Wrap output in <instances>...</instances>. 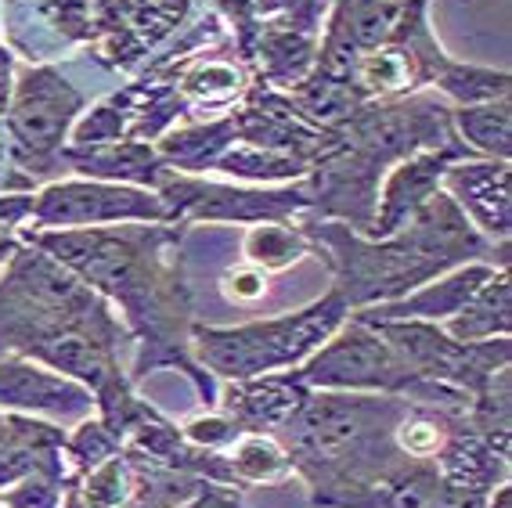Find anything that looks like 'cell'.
<instances>
[{
    "label": "cell",
    "instance_id": "30bf717a",
    "mask_svg": "<svg viewBox=\"0 0 512 508\" xmlns=\"http://www.w3.org/2000/svg\"><path fill=\"white\" fill-rule=\"evenodd\" d=\"M462 159H469V155L455 152V148H430V152H412L408 159L394 163V170L386 173L383 181V195L375 199V217L365 238L397 235L440 191L444 170L451 163H462Z\"/></svg>",
    "mask_w": 512,
    "mask_h": 508
},
{
    "label": "cell",
    "instance_id": "603a6c76",
    "mask_svg": "<svg viewBox=\"0 0 512 508\" xmlns=\"http://www.w3.org/2000/svg\"><path fill=\"white\" fill-rule=\"evenodd\" d=\"M11 65H15V55L8 47H0V155H8V145H4V119H8V105H11Z\"/></svg>",
    "mask_w": 512,
    "mask_h": 508
},
{
    "label": "cell",
    "instance_id": "7a4b0ae2",
    "mask_svg": "<svg viewBox=\"0 0 512 508\" xmlns=\"http://www.w3.org/2000/svg\"><path fill=\"white\" fill-rule=\"evenodd\" d=\"M408 408L404 393L311 390L275 436L318 508H375L383 483L415 462L394 444Z\"/></svg>",
    "mask_w": 512,
    "mask_h": 508
},
{
    "label": "cell",
    "instance_id": "52a82bcc",
    "mask_svg": "<svg viewBox=\"0 0 512 508\" xmlns=\"http://www.w3.org/2000/svg\"><path fill=\"white\" fill-rule=\"evenodd\" d=\"M296 379L307 390H350V393H408L415 386L412 372L394 354L372 325L347 318L325 343L314 350Z\"/></svg>",
    "mask_w": 512,
    "mask_h": 508
},
{
    "label": "cell",
    "instance_id": "7c38bea8",
    "mask_svg": "<svg viewBox=\"0 0 512 508\" xmlns=\"http://www.w3.org/2000/svg\"><path fill=\"white\" fill-rule=\"evenodd\" d=\"M0 408L4 411H40L73 422L94 411V397L87 386L55 375L51 368H37L26 357L0 361Z\"/></svg>",
    "mask_w": 512,
    "mask_h": 508
},
{
    "label": "cell",
    "instance_id": "277c9868",
    "mask_svg": "<svg viewBox=\"0 0 512 508\" xmlns=\"http://www.w3.org/2000/svg\"><path fill=\"white\" fill-rule=\"evenodd\" d=\"M350 318L347 300L336 289L311 307L253 325L213 328L192 321V357L220 379H256V375L300 368L325 339Z\"/></svg>",
    "mask_w": 512,
    "mask_h": 508
},
{
    "label": "cell",
    "instance_id": "3957f363",
    "mask_svg": "<svg viewBox=\"0 0 512 508\" xmlns=\"http://www.w3.org/2000/svg\"><path fill=\"white\" fill-rule=\"evenodd\" d=\"M300 231L311 253H321L332 267V289L350 310L401 300L462 264H487L494 253L509 256V242L494 249L444 188L390 238H365L339 220H307Z\"/></svg>",
    "mask_w": 512,
    "mask_h": 508
},
{
    "label": "cell",
    "instance_id": "d6986e66",
    "mask_svg": "<svg viewBox=\"0 0 512 508\" xmlns=\"http://www.w3.org/2000/svg\"><path fill=\"white\" fill-rule=\"evenodd\" d=\"M217 173H228V177H238V181H285V177H303L311 173V166L300 163V159H289V155L278 152H264V148L253 145H231L228 152L220 155Z\"/></svg>",
    "mask_w": 512,
    "mask_h": 508
},
{
    "label": "cell",
    "instance_id": "ba28073f",
    "mask_svg": "<svg viewBox=\"0 0 512 508\" xmlns=\"http://www.w3.org/2000/svg\"><path fill=\"white\" fill-rule=\"evenodd\" d=\"M163 199L166 224L188 227L195 220H238V224H264V220H289L296 213H311L307 184L300 188H231L184 177L181 170H166L156 184Z\"/></svg>",
    "mask_w": 512,
    "mask_h": 508
},
{
    "label": "cell",
    "instance_id": "5b68a950",
    "mask_svg": "<svg viewBox=\"0 0 512 508\" xmlns=\"http://www.w3.org/2000/svg\"><path fill=\"white\" fill-rule=\"evenodd\" d=\"M83 109V94L73 83L62 80L51 65H29L11 87L4 134L11 137L8 155L29 181L44 177L47 170L62 166V148L76 112Z\"/></svg>",
    "mask_w": 512,
    "mask_h": 508
},
{
    "label": "cell",
    "instance_id": "e0dca14e",
    "mask_svg": "<svg viewBox=\"0 0 512 508\" xmlns=\"http://www.w3.org/2000/svg\"><path fill=\"white\" fill-rule=\"evenodd\" d=\"M458 134L466 137L473 152H484L487 159H505L509 163V137H512V112L509 98L480 101V105H458L451 112Z\"/></svg>",
    "mask_w": 512,
    "mask_h": 508
},
{
    "label": "cell",
    "instance_id": "ac0fdd59",
    "mask_svg": "<svg viewBox=\"0 0 512 508\" xmlns=\"http://www.w3.org/2000/svg\"><path fill=\"white\" fill-rule=\"evenodd\" d=\"M242 253L253 267L260 271H285V267L300 264L303 256L311 253V242L300 227H293L289 220H264L253 224L242 238Z\"/></svg>",
    "mask_w": 512,
    "mask_h": 508
},
{
    "label": "cell",
    "instance_id": "8992f818",
    "mask_svg": "<svg viewBox=\"0 0 512 508\" xmlns=\"http://www.w3.org/2000/svg\"><path fill=\"white\" fill-rule=\"evenodd\" d=\"M372 325L394 354L412 372L415 382H444L466 393H480L494 372L509 368V339L458 343L437 321H365Z\"/></svg>",
    "mask_w": 512,
    "mask_h": 508
},
{
    "label": "cell",
    "instance_id": "6da1fadb",
    "mask_svg": "<svg viewBox=\"0 0 512 508\" xmlns=\"http://www.w3.org/2000/svg\"><path fill=\"white\" fill-rule=\"evenodd\" d=\"M181 231L177 224L152 227H51L22 231L29 245L119 300L130 328L138 332V361L130 382L156 368H181L192 379L206 411L217 408V382L192 357V296L181 274Z\"/></svg>",
    "mask_w": 512,
    "mask_h": 508
},
{
    "label": "cell",
    "instance_id": "8fae6325",
    "mask_svg": "<svg viewBox=\"0 0 512 508\" xmlns=\"http://www.w3.org/2000/svg\"><path fill=\"white\" fill-rule=\"evenodd\" d=\"M307 386L289 372L256 375V379H235L217 393V411L235 422L238 433H275L300 411L307 400Z\"/></svg>",
    "mask_w": 512,
    "mask_h": 508
},
{
    "label": "cell",
    "instance_id": "cb8c5ba5",
    "mask_svg": "<svg viewBox=\"0 0 512 508\" xmlns=\"http://www.w3.org/2000/svg\"><path fill=\"white\" fill-rule=\"evenodd\" d=\"M509 501H512V490H509V483H502V487L491 490V498H487V508H509Z\"/></svg>",
    "mask_w": 512,
    "mask_h": 508
},
{
    "label": "cell",
    "instance_id": "9c48e42d",
    "mask_svg": "<svg viewBox=\"0 0 512 508\" xmlns=\"http://www.w3.org/2000/svg\"><path fill=\"white\" fill-rule=\"evenodd\" d=\"M29 220L37 227H98V224H166L163 199L148 188L112 181H62L33 195Z\"/></svg>",
    "mask_w": 512,
    "mask_h": 508
},
{
    "label": "cell",
    "instance_id": "9a60e30c",
    "mask_svg": "<svg viewBox=\"0 0 512 508\" xmlns=\"http://www.w3.org/2000/svg\"><path fill=\"white\" fill-rule=\"evenodd\" d=\"M509 267L494 271L491 282L469 296V303L458 310L455 318L440 321V328L458 343H484V339H509L512 314H509Z\"/></svg>",
    "mask_w": 512,
    "mask_h": 508
},
{
    "label": "cell",
    "instance_id": "44dd1931",
    "mask_svg": "<svg viewBox=\"0 0 512 508\" xmlns=\"http://www.w3.org/2000/svg\"><path fill=\"white\" fill-rule=\"evenodd\" d=\"M181 433L192 440V444H199V447H210V451H224V447L231 444L238 436V429H235V422H228V418L220 415L217 408L213 411H206V415H195V418H188L181 426Z\"/></svg>",
    "mask_w": 512,
    "mask_h": 508
},
{
    "label": "cell",
    "instance_id": "7402d4cb",
    "mask_svg": "<svg viewBox=\"0 0 512 508\" xmlns=\"http://www.w3.org/2000/svg\"><path fill=\"white\" fill-rule=\"evenodd\" d=\"M220 292H224V296H228L231 303L246 307V303L264 300L267 274L260 271V267H253V264H238V267H231V271L224 274V278H220Z\"/></svg>",
    "mask_w": 512,
    "mask_h": 508
},
{
    "label": "cell",
    "instance_id": "2e32d148",
    "mask_svg": "<svg viewBox=\"0 0 512 508\" xmlns=\"http://www.w3.org/2000/svg\"><path fill=\"white\" fill-rule=\"evenodd\" d=\"M224 458H228L238 490L260 487V483H285L293 476L289 451L275 433H238L224 447Z\"/></svg>",
    "mask_w": 512,
    "mask_h": 508
},
{
    "label": "cell",
    "instance_id": "5bb4252c",
    "mask_svg": "<svg viewBox=\"0 0 512 508\" xmlns=\"http://www.w3.org/2000/svg\"><path fill=\"white\" fill-rule=\"evenodd\" d=\"M502 271V267H498ZM494 278V264H462L455 271L440 274L433 282L419 285L415 292L390 303H372V307L350 310L354 321H448L466 307L469 296L484 282Z\"/></svg>",
    "mask_w": 512,
    "mask_h": 508
},
{
    "label": "cell",
    "instance_id": "ffe728a7",
    "mask_svg": "<svg viewBox=\"0 0 512 508\" xmlns=\"http://www.w3.org/2000/svg\"><path fill=\"white\" fill-rule=\"evenodd\" d=\"M437 91H444L458 105H480V101L509 98V73H494V69H476V65L448 62L433 80Z\"/></svg>",
    "mask_w": 512,
    "mask_h": 508
},
{
    "label": "cell",
    "instance_id": "4fadbf2b",
    "mask_svg": "<svg viewBox=\"0 0 512 508\" xmlns=\"http://www.w3.org/2000/svg\"><path fill=\"white\" fill-rule=\"evenodd\" d=\"M440 188L455 199V206L487 242H509V163L505 159L451 163Z\"/></svg>",
    "mask_w": 512,
    "mask_h": 508
}]
</instances>
